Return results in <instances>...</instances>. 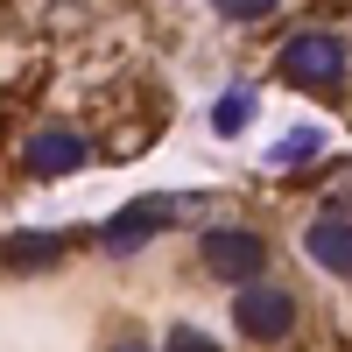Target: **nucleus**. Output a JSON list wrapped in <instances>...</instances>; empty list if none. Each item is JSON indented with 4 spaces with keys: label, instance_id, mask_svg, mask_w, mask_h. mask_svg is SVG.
Returning <instances> with one entry per match:
<instances>
[{
    "label": "nucleus",
    "instance_id": "11",
    "mask_svg": "<svg viewBox=\"0 0 352 352\" xmlns=\"http://www.w3.org/2000/svg\"><path fill=\"white\" fill-rule=\"evenodd\" d=\"M282 0H219V14L226 21H261V14H275Z\"/></svg>",
    "mask_w": 352,
    "mask_h": 352
},
{
    "label": "nucleus",
    "instance_id": "8",
    "mask_svg": "<svg viewBox=\"0 0 352 352\" xmlns=\"http://www.w3.org/2000/svg\"><path fill=\"white\" fill-rule=\"evenodd\" d=\"M317 148H324V134L317 127H289L275 148H268V169L282 176V169H303V162H317Z\"/></svg>",
    "mask_w": 352,
    "mask_h": 352
},
{
    "label": "nucleus",
    "instance_id": "10",
    "mask_svg": "<svg viewBox=\"0 0 352 352\" xmlns=\"http://www.w3.org/2000/svg\"><path fill=\"white\" fill-rule=\"evenodd\" d=\"M162 352H226V345H212L197 324H169V338H162Z\"/></svg>",
    "mask_w": 352,
    "mask_h": 352
},
{
    "label": "nucleus",
    "instance_id": "7",
    "mask_svg": "<svg viewBox=\"0 0 352 352\" xmlns=\"http://www.w3.org/2000/svg\"><path fill=\"white\" fill-rule=\"evenodd\" d=\"M64 232H14V240H0V261L8 268H50V261H64Z\"/></svg>",
    "mask_w": 352,
    "mask_h": 352
},
{
    "label": "nucleus",
    "instance_id": "13",
    "mask_svg": "<svg viewBox=\"0 0 352 352\" xmlns=\"http://www.w3.org/2000/svg\"><path fill=\"white\" fill-rule=\"evenodd\" d=\"M106 352H155V345H148V338H134V331H127V338H113Z\"/></svg>",
    "mask_w": 352,
    "mask_h": 352
},
{
    "label": "nucleus",
    "instance_id": "2",
    "mask_svg": "<svg viewBox=\"0 0 352 352\" xmlns=\"http://www.w3.org/2000/svg\"><path fill=\"white\" fill-rule=\"evenodd\" d=\"M282 78L289 85H338L345 78V36L338 28H303L282 43Z\"/></svg>",
    "mask_w": 352,
    "mask_h": 352
},
{
    "label": "nucleus",
    "instance_id": "5",
    "mask_svg": "<svg viewBox=\"0 0 352 352\" xmlns=\"http://www.w3.org/2000/svg\"><path fill=\"white\" fill-rule=\"evenodd\" d=\"M169 219H176V197H134L120 219H106V226H99V247H106L113 261H127V254H141V247H148Z\"/></svg>",
    "mask_w": 352,
    "mask_h": 352
},
{
    "label": "nucleus",
    "instance_id": "3",
    "mask_svg": "<svg viewBox=\"0 0 352 352\" xmlns=\"http://www.w3.org/2000/svg\"><path fill=\"white\" fill-rule=\"evenodd\" d=\"M232 317H240L247 338L275 345V338H289V324H296V296H289L282 282H247L240 296H232Z\"/></svg>",
    "mask_w": 352,
    "mask_h": 352
},
{
    "label": "nucleus",
    "instance_id": "1",
    "mask_svg": "<svg viewBox=\"0 0 352 352\" xmlns=\"http://www.w3.org/2000/svg\"><path fill=\"white\" fill-rule=\"evenodd\" d=\"M197 254H204V268H212L219 282H232V289L261 282V268H268V240H261L254 226H212L197 240Z\"/></svg>",
    "mask_w": 352,
    "mask_h": 352
},
{
    "label": "nucleus",
    "instance_id": "4",
    "mask_svg": "<svg viewBox=\"0 0 352 352\" xmlns=\"http://www.w3.org/2000/svg\"><path fill=\"white\" fill-rule=\"evenodd\" d=\"M85 162H92V141H85L78 127H43V134H28V148H21V169L36 176V184L78 176Z\"/></svg>",
    "mask_w": 352,
    "mask_h": 352
},
{
    "label": "nucleus",
    "instance_id": "6",
    "mask_svg": "<svg viewBox=\"0 0 352 352\" xmlns=\"http://www.w3.org/2000/svg\"><path fill=\"white\" fill-rule=\"evenodd\" d=\"M303 254L324 275H352V219H310L303 226Z\"/></svg>",
    "mask_w": 352,
    "mask_h": 352
},
{
    "label": "nucleus",
    "instance_id": "9",
    "mask_svg": "<svg viewBox=\"0 0 352 352\" xmlns=\"http://www.w3.org/2000/svg\"><path fill=\"white\" fill-rule=\"evenodd\" d=\"M240 127H254V92H226V99H212V134H240Z\"/></svg>",
    "mask_w": 352,
    "mask_h": 352
},
{
    "label": "nucleus",
    "instance_id": "12",
    "mask_svg": "<svg viewBox=\"0 0 352 352\" xmlns=\"http://www.w3.org/2000/svg\"><path fill=\"white\" fill-rule=\"evenodd\" d=\"M324 204H331V212H324V219H352V169H345V176H338V184L324 190Z\"/></svg>",
    "mask_w": 352,
    "mask_h": 352
}]
</instances>
